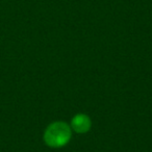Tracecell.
<instances>
[{"label":"cell","mask_w":152,"mask_h":152,"mask_svg":"<svg viewBox=\"0 0 152 152\" xmlns=\"http://www.w3.org/2000/svg\"><path fill=\"white\" fill-rule=\"evenodd\" d=\"M70 128L67 124L61 122H57L50 125L45 132V142L49 146L52 147H59L63 146L69 141L70 139Z\"/></svg>","instance_id":"1"},{"label":"cell","mask_w":152,"mask_h":152,"mask_svg":"<svg viewBox=\"0 0 152 152\" xmlns=\"http://www.w3.org/2000/svg\"><path fill=\"white\" fill-rule=\"evenodd\" d=\"M90 119L87 116H83V115H78L76 116L75 118L72 121V126L75 129L76 131L78 132H85L88 129L90 128Z\"/></svg>","instance_id":"2"}]
</instances>
